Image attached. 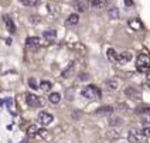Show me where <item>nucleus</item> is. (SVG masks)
Instances as JSON below:
<instances>
[{"label": "nucleus", "instance_id": "f03ea898", "mask_svg": "<svg viewBox=\"0 0 150 143\" xmlns=\"http://www.w3.org/2000/svg\"><path fill=\"white\" fill-rule=\"evenodd\" d=\"M136 67H137V69L139 71H147L150 68V58L147 54H144V52H142L139 57H137V59H136Z\"/></svg>", "mask_w": 150, "mask_h": 143}, {"label": "nucleus", "instance_id": "b1692460", "mask_svg": "<svg viewBox=\"0 0 150 143\" xmlns=\"http://www.w3.org/2000/svg\"><path fill=\"white\" fill-rule=\"evenodd\" d=\"M21 3L25 6H35L38 3V0H21Z\"/></svg>", "mask_w": 150, "mask_h": 143}, {"label": "nucleus", "instance_id": "412c9836", "mask_svg": "<svg viewBox=\"0 0 150 143\" xmlns=\"http://www.w3.org/2000/svg\"><path fill=\"white\" fill-rule=\"evenodd\" d=\"M113 112V106H102L98 109V113H112Z\"/></svg>", "mask_w": 150, "mask_h": 143}, {"label": "nucleus", "instance_id": "f257e3e1", "mask_svg": "<svg viewBox=\"0 0 150 143\" xmlns=\"http://www.w3.org/2000/svg\"><path fill=\"white\" fill-rule=\"evenodd\" d=\"M81 95L86 99H96L100 96V91L95 86V85H88L86 88H83L81 91Z\"/></svg>", "mask_w": 150, "mask_h": 143}, {"label": "nucleus", "instance_id": "393cba45", "mask_svg": "<svg viewBox=\"0 0 150 143\" xmlns=\"http://www.w3.org/2000/svg\"><path fill=\"white\" fill-rule=\"evenodd\" d=\"M137 113H143V115H150V108H149V106L140 108V109H137Z\"/></svg>", "mask_w": 150, "mask_h": 143}, {"label": "nucleus", "instance_id": "cd10ccee", "mask_svg": "<svg viewBox=\"0 0 150 143\" xmlns=\"http://www.w3.org/2000/svg\"><path fill=\"white\" fill-rule=\"evenodd\" d=\"M78 79H79V81H88V79H89V75H88V74H81Z\"/></svg>", "mask_w": 150, "mask_h": 143}, {"label": "nucleus", "instance_id": "aec40b11", "mask_svg": "<svg viewBox=\"0 0 150 143\" xmlns=\"http://www.w3.org/2000/svg\"><path fill=\"white\" fill-rule=\"evenodd\" d=\"M38 88L40 89H42V91H48L51 88V82L50 81H41L40 82V85H38Z\"/></svg>", "mask_w": 150, "mask_h": 143}, {"label": "nucleus", "instance_id": "20e7f679", "mask_svg": "<svg viewBox=\"0 0 150 143\" xmlns=\"http://www.w3.org/2000/svg\"><path fill=\"white\" fill-rule=\"evenodd\" d=\"M127 137H129V140L132 143H140V142H143V139H144L142 130H137V129H132V130L129 132Z\"/></svg>", "mask_w": 150, "mask_h": 143}, {"label": "nucleus", "instance_id": "6e6552de", "mask_svg": "<svg viewBox=\"0 0 150 143\" xmlns=\"http://www.w3.org/2000/svg\"><path fill=\"white\" fill-rule=\"evenodd\" d=\"M130 59H132V52H129V51H125V52H122V54H117L116 62L125 64V62L130 61Z\"/></svg>", "mask_w": 150, "mask_h": 143}, {"label": "nucleus", "instance_id": "9d476101", "mask_svg": "<svg viewBox=\"0 0 150 143\" xmlns=\"http://www.w3.org/2000/svg\"><path fill=\"white\" fill-rule=\"evenodd\" d=\"M42 35L48 42H54L57 40V31L55 30H47V31H44Z\"/></svg>", "mask_w": 150, "mask_h": 143}, {"label": "nucleus", "instance_id": "7ed1b4c3", "mask_svg": "<svg viewBox=\"0 0 150 143\" xmlns=\"http://www.w3.org/2000/svg\"><path fill=\"white\" fill-rule=\"evenodd\" d=\"M25 101H27V103H28L31 108H40V106L44 105L42 98L34 95V93H27V95H25Z\"/></svg>", "mask_w": 150, "mask_h": 143}, {"label": "nucleus", "instance_id": "6ab92c4d", "mask_svg": "<svg viewBox=\"0 0 150 143\" xmlns=\"http://www.w3.org/2000/svg\"><path fill=\"white\" fill-rule=\"evenodd\" d=\"M86 1H88V4L92 6V7H103V6H105L100 0H86Z\"/></svg>", "mask_w": 150, "mask_h": 143}, {"label": "nucleus", "instance_id": "c85d7f7f", "mask_svg": "<svg viewBox=\"0 0 150 143\" xmlns=\"http://www.w3.org/2000/svg\"><path fill=\"white\" fill-rule=\"evenodd\" d=\"M47 133H48L47 130H38V135L42 136V137H47Z\"/></svg>", "mask_w": 150, "mask_h": 143}, {"label": "nucleus", "instance_id": "5701e85b", "mask_svg": "<svg viewBox=\"0 0 150 143\" xmlns=\"http://www.w3.org/2000/svg\"><path fill=\"white\" fill-rule=\"evenodd\" d=\"M109 125H110V126H116V125H122V119H119V118H113V119H110Z\"/></svg>", "mask_w": 150, "mask_h": 143}, {"label": "nucleus", "instance_id": "2f4dec72", "mask_svg": "<svg viewBox=\"0 0 150 143\" xmlns=\"http://www.w3.org/2000/svg\"><path fill=\"white\" fill-rule=\"evenodd\" d=\"M146 79H147V82H150V72H147V75H146Z\"/></svg>", "mask_w": 150, "mask_h": 143}, {"label": "nucleus", "instance_id": "4be33fe9", "mask_svg": "<svg viewBox=\"0 0 150 143\" xmlns=\"http://www.w3.org/2000/svg\"><path fill=\"white\" fill-rule=\"evenodd\" d=\"M27 133H28L30 136H34L35 133H38V127L35 126V125H30L28 129H27Z\"/></svg>", "mask_w": 150, "mask_h": 143}, {"label": "nucleus", "instance_id": "39448f33", "mask_svg": "<svg viewBox=\"0 0 150 143\" xmlns=\"http://www.w3.org/2000/svg\"><path fill=\"white\" fill-rule=\"evenodd\" d=\"M125 95L130 99H134V101H139L142 98V93L139 92L136 88H132V86H127L125 89Z\"/></svg>", "mask_w": 150, "mask_h": 143}, {"label": "nucleus", "instance_id": "4468645a", "mask_svg": "<svg viewBox=\"0 0 150 143\" xmlns=\"http://www.w3.org/2000/svg\"><path fill=\"white\" fill-rule=\"evenodd\" d=\"M129 25H130L132 28H134L136 31H140V30L143 28V24L140 23V20H139V18H134V20H130V21H129Z\"/></svg>", "mask_w": 150, "mask_h": 143}, {"label": "nucleus", "instance_id": "ddd939ff", "mask_svg": "<svg viewBox=\"0 0 150 143\" xmlns=\"http://www.w3.org/2000/svg\"><path fill=\"white\" fill-rule=\"evenodd\" d=\"M74 69H75V62H69L67 65V68L62 71V78H69V76L72 75Z\"/></svg>", "mask_w": 150, "mask_h": 143}, {"label": "nucleus", "instance_id": "c756f323", "mask_svg": "<svg viewBox=\"0 0 150 143\" xmlns=\"http://www.w3.org/2000/svg\"><path fill=\"white\" fill-rule=\"evenodd\" d=\"M125 4L126 6H132L133 3H132V0H125Z\"/></svg>", "mask_w": 150, "mask_h": 143}, {"label": "nucleus", "instance_id": "7c9ffc66", "mask_svg": "<svg viewBox=\"0 0 150 143\" xmlns=\"http://www.w3.org/2000/svg\"><path fill=\"white\" fill-rule=\"evenodd\" d=\"M6 105H7V106H10V105H11V99H6Z\"/></svg>", "mask_w": 150, "mask_h": 143}, {"label": "nucleus", "instance_id": "0eeeda50", "mask_svg": "<svg viewBox=\"0 0 150 143\" xmlns=\"http://www.w3.org/2000/svg\"><path fill=\"white\" fill-rule=\"evenodd\" d=\"M38 119H40V122H41L44 126H48L51 122L54 120L52 115L48 113V112H40V113H38Z\"/></svg>", "mask_w": 150, "mask_h": 143}, {"label": "nucleus", "instance_id": "a211bd4d", "mask_svg": "<svg viewBox=\"0 0 150 143\" xmlns=\"http://www.w3.org/2000/svg\"><path fill=\"white\" fill-rule=\"evenodd\" d=\"M106 55H108V58L110 59V61H116V58H117V52L113 50V48H108Z\"/></svg>", "mask_w": 150, "mask_h": 143}, {"label": "nucleus", "instance_id": "a878e982", "mask_svg": "<svg viewBox=\"0 0 150 143\" xmlns=\"http://www.w3.org/2000/svg\"><path fill=\"white\" fill-rule=\"evenodd\" d=\"M28 84H30V86H31L33 89H40V88H38V85H37V82H35V79H33V78L28 81Z\"/></svg>", "mask_w": 150, "mask_h": 143}, {"label": "nucleus", "instance_id": "2eb2a0df", "mask_svg": "<svg viewBox=\"0 0 150 143\" xmlns=\"http://www.w3.org/2000/svg\"><path fill=\"white\" fill-rule=\"evenodd\" d=\"M108 14H109V18H112V20H117L119 18V8L117 7H110L108 10Z\"/></svg>", "mask_w": 150, "mask_h": 143}, {"label": "nucleus", "instance_id": "423d86ee", "mask_svg": "<svg viewBox=\"0 0 150 143\" xmlns=\"http://www.w3.org/2000/svg\"><path fill=\"white\" fill-rule=\"evenodd\" d=\"M25 45H27V48H30V50H35V48H38V47L41 45V40H40L38 37H28V38L25 40Z\"/></svg>", "mask_w": 150, "mask_h": 143}, {"label": "nucleus", "instance_id": "f8f14e48", "mask_svg": "<svg viewBox=\"0 0 150 143\" xmlns=\"http://www.w3.org/2000/svg\"><path fill=\"white\" fill-rule=\"evenodd\" d=\"M79 23V16L78 14H71V16H68V18L65 20V24L69 25V27H72V25H76Z\"/></svg>", "mask_w": 150, "mask_h": 143}, {"label": "nucleus", "instance_id": "1a4fd4ad", "mask_svg": "<svg viewBox=\"0 0 150 143\" xmlns=\"http://www.w3.org/2000/svg\"><path fill=\"white\" fill-rule=\"evenodd\" d=\"M3 20H4V24L7 27V30L10 31L11 34L16 33V25L13 23V20H11V17L10 16H3Z\"/></svg>", "mask_w": 150, "mask_h": 143}, {"label": "nucleus", "instance_id": "dca6fc26", "mask_svg": "<svg viewBox=\"0 0 150 143\" xmlns=\"http://www.w3.org/2000/svg\"><path fill=\"white\" fill-rule=\"evenodd\" d=\"M74 6H75V8H76L78 11H81V13H82V11H85V10H86V7H88V4H86L85 1H81V0H76V1L74 3Z\"/></svg>", "mask_w": 150, "mask_h": 143}, {"label": "nucleus", "instance_id": "f3484780", "mask_svg": "<svg viewBox=\"0 0 150 143\" xmlns=\"http://www.w3.org/2000/svg\"><path fill=\"white\" fill-rule=\"evenodd\" d=\"M48 99H50L51 103H58V102L61 101V95H59L58 92H52V93H50Z\"/></svg>", "mask_w": 150, "mask_h": 143}, {"label": "nucleus", "instance_id": "473e14b6", "mask_svg": "<svg viewBox=\"0 0 150 143\" xmlns=\"http://www.w3.org/2000/svg\"><path fill=\"white\" fill-rule=\"evenodd\" d=\"M100 1H102L103 4H106V3H108V1H110V0H100Z\"/></svg>", "mask_w": 150, "mask_h": 143}, {"label": "nucleus", "instance_id": "bb28decb", "mask_svg": "<svg viewBox=\"0 0 150 143\" xmlns=\"http://www.w3.org/2000/svg\"><path fill=\"white\" fill-rule=\"evenodd\" d=\"M142 133L144 137H149L150 136V127H144V129H142Z\"/></svg>", "mask_w": 150, "mask_h": 143}, {"label": "nucleus", "instance_id": "9b49d317", "mask_svg": "<svg viewBox=\"0 0 150 143\" xmlns=\"http://www.w3.org/2000/svg\"><path fill=\"white\" fill-rule=\"evenodd\" d=\"M103 86H105V89H108V91H116L119 84H117V81H115V79H108V81L103 82Z\"/></svg>", "mask_w": 150, "mask_h": 143}]
</instances>
